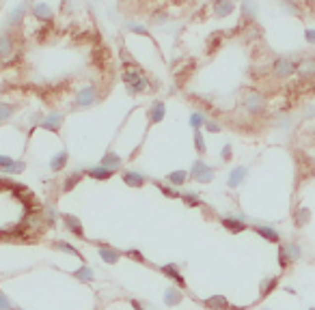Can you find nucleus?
Returning <instances> with one entry per match:
<instances>
[{
	"instance_id": "nucleus-46",
	"label": "nucleus",
	"mask_w": 315,
	"mask_h": 310,
	"mask_svg": "<svg viewBox=\"0 0 315 310\" xmlns=\"http://www.w3.org/2000/svg\"><path fill=\"white\" fill-rule=\"evenodd\" d=\"M205 132H210V134H218V132H221V125L207 118V123H205Z\"/></svg>"
},
{
	"instance_id": "nucleus-29",
	"label": "nucleus",
	"mask_w": 315,
	"mask_h": 310,
	"mask_svg": "<svg viewBox=\"0 0 315 310\" xmlns=\"http://www.w3.org/2000/svg\"><path fill=\"white\" fill-rule=\"evenodd\" d=\"M71 276H74L76 280H80V282H93V280H95V273H93V270L89 265L78 267L76 271H71Z\"/></svg>"
},
{
	"instance_id": "nucleus-45",
	"label": "nucleus",
	"mask_w": 315,
	"mask_h": 310,
	"mask_svg": "<svg viewBox=\"0 0 315 310\" xmlns=\"http://www.w3.org/2000/svg\"><path fill=\"white\" fill-rule=\"evenodd\" d=\"M221 157H223V162H229V159L233 157V149H231V145H225V147H223Z\"/></svg>"
},
{
	"instance_id": "nucleus-26",
	"label": "nucleus",
	"mask_w": 315,
	"mask_h": 310,
	"mask_svg": "<svg viewBox=\"0 0 315 310\" xmlns=\"http://www.w3.org/2000/svg\"><path fill=\"white\" fill-rule=\"evenodd\" d=\"M276 287H278V278H276V276H270V278L261 280V284H259V297H261V300H264V297H268Z\"/></svg>"
},
{
	"instance_id": "nucleus-48",
	"label": "nucleus",
	"mask_w": 315,
	"mask_h": 310,
	"mask_svg": "<svg viewBox=\"0 0 315 310\" xmlns=\"http://www.w3.org/2000/svg\"><path fill=\"white\" fill-rule=\"evenodd\" d=\"M305 39H307V43L315 45V31H313V28H309V31L305 33Z\"/></svg>"
},
{
	"instance_id": "nucleus-38",
	"label": "nucleus",
	"mask_w": 315,
	"mask_h": 310,
	"mask_svg": "<svg viewBox=\"0 0 315 310\" xmlns=\"http://www.w3.org/2000/svg\"><path fill=\"white\" fill-rule=\"evenodd\" d=\"M156 188H158L164 196H169V198H181V192L173 190V186H164V183H158V181H156Z\"/></svg>"
},
{
	"instance_id": "nucleus-16",
	"label": "nucleus",
	"mask_w": 315,
	"mask_h": 310,
	"mask_svg": "<svg viewBox=\"0 0 315 310\" xmlns=\"http://www.w3.org/2000/svg\"><path fill=\"white\" fill-rule=\"evenodd\" d=\"M160 271H162V273H164V276L169 278V280H173V282H175L180 289H183V287H186V280H183V276L180 273V270H177V265H173V263L162 265V267H160Z\"/></svg>"
},
{
	"instance_id": "nucleus-12",
	"label": "nucleus",
	"mask_w": 315,
	"mask_h": 310,
	"mask_svg": "<svg viewBox=\"0 0 315 310\" xmlns=\"http://www.w3.org/2000/svg\"><path fill=\"white\" fill-rule=\"evenodd\" d=\"M97 252H99V256H102V261H104V263H108V265L117 263V261L123 256V252H121V250L112 248V246H108V243H97Z\"/></svg>"
},
{
	"instance_id": "nucleus-18",
	"label": "nucleus",
	"mask_w": 315,
	"mask_h": 310,
	"mask_svg": "<svg viewBox=\"0 0 315 310\" xmlns=\"http://www.w3.org/2000/svg\"><path fill=\"white\" fill-rule=\"evenodd\" d=\"M99 164L106 166V168H110V170H115V172H119V170H121V166H123V159H121V155H119V153L108 151L106 155H102Z\"/></svg>"
},
{
	"instance_id": "nucleus-37",
	"label": "nucleus",
	"mask_w": 315,
	"mask_h": 310,
	"mask_svg": "<svg viewBox=\"0 0 315 310\" xmlns=\"http://www.w3.org/2000/svg\"><path fill=\"white\" fill-rule=\"evenodd\" d=\"M309 218H311V213H309V209H305V207H300V209L294 213V222H296V226H305V224L309 222Z\"/></svg>"
},
{
	"instance_id": "nucleus-25",
	"label": "nucleus",
	"mask_w": 315,
	"mask_h": 310,
	"mask_svg": "<svg viewBox=\"0 0 315 310\" xmlns=\"http://www.w3.org/2000/svg\"><path fill=\"white\" fill-rule=\"evenodd\" d=\"M298 74L302 80H313L315 78V58H307L298 65Z\"/></svg>"
},
{
	"instance_id": "nucleus-3",
	"label": "nucleus",
	"mask_w": 315,
	"mask_h": 310,
	"mask_svg": "<svg viewBox=\"0 0 315 310\" xmlns=\"http://www.w3.org/2000/svg\"><path fill=\"white\" fill-rule=\"evenodd\" d=\"M17 52H20V45H17L15 33L9 31L0 35V61H13Z\"/></svg>"
},
{
	"instance_id": "nucleus-27",
	"label": "nucleus",
	"mask_w": 315,
	"mask_h": 310,
	"mask_svg": "<svg viewBox=\"0 0 315 310\" xmlns=\"http://www.w3.org/2000/svg\"><path fill=\"white\" fill-rule=\"evenodd\" d=\"M181 300H183V293L180 289L171 287V289L164 291V304H166V306H180Z\"/></svg>"
},
{
	"instance_id": "nucleus-32",
	"label": "nucleus",
	"mask_w": 315,
	"mask_h": 310,
	"mask_svg": "<svg viewBox=\"0 0 315 310\" xmlns=\"http://www.w3.org/2000/svg\"><path fill=\"white\" fill-rule=\"evenodd\" d=\"M223 45V33H212V37L205 43V52L207 54H216V50Z\"/></svg>"
},
{
	"instance_id": "nucleus-41",
	"label": "nucleus",
	"mask_w": 315,
	"mask_h": 310,
	"mask_svg": "<svg viewBox=\"0 0 315 310\" xmlns=\"http://www.w3.org/2000/svg\"><path fill=\"white\" fill-rule=\"evenodd\" d=\"M289 263H292V261H289V256H287V252H285V248L278 246V265H281L283 270H287Z\"/></svg>"
},
{
	"instance_id": "nucleus-14",
	"label": "nucleus",
	"mask_w": 315,
	"mask_h": 310,
	"mask_svg": "<svg viewBox=\"0 0 315 310\" xmlns=\"http://www.w3.org/2000/svg\"><path fill=\"white\" fill-rule=\"evenodd\" d=\"M203 306L210 308V310H235L225 295H212V297H207V300H203Z\"/></svg>"
},
{
	"instance_id": "nucleus-50",
	"label": "nucleus",
	"mask_w": 315,
	"mask_h": 310,
	"mask_svg": "<svg viewBox=\"0 0 315 310\" xmlns=\"http://www.w3.org/2000/svg\"><path fill=\"white\" fill-rule=\"evenodd\" d=\"M309 310H315V308H309Z\"/></svg>"
},
{
	"instance_id": "nucleus-39",
	"label": "nucleus",
	"mask_w": 315,
	"mask_h": 310,
	"mask_svg": "<svg viewBox=\"0 0 315 310\" xmlns=\"http://www.w3.org/2000/svg\"><path fill=\"white\" fill-rule=\"evenodd\" d=\"M181 200H183V205H188V207H201V196L194 192L181 194Z\"/></svg>"
},
{
	"instance_id": "nucleus-51",
	"label": "nucleus",
	"mask_w": 315,
	"mask_h": 310,
	"mask_svg": "<svg viewBox=\"0 0 315 310\" xmlns=\"http://www.w3.org/2000/svg\"><path fill=\"white\" fill-rule=\"evenodd\" d=\"M15 310H22V308H15Z\"/></svg>"
},
{
	"instance_id": "nucleus-31",
	"label": "nucleus",
	"mask_w": 315,
	"mask_h": 310,
	"mask_svg": "<svg viewBox=\"0 0 315 310\" xmlns=\"http://www.w3.org/2000/svg\"><path fill=\"white\" fill-rule=\"evenodd\" d=\"M52 248H54V250H61V252H67V254H74L76 259H82L80 250H78V248H74V246H71V243H67V241L56 239V241H52Z\"/></svg>"
},
{
	"instance_id": "nucleus-42",
	"label": "nucleus",
	"mask_w": 315,
	"mask_h": 310,
	"mask_svg": "<svg viewBox=\"0 0 315 310\" xmlns=\"http://www.w3.org/2000/svg\"><path fill=\"white\" fill-rule=\"evenodd\" d=\"M13 164H15L13 157H9V155H0V172H7Z\"/></svg>"
},
{
	"instance_id": "nucleus-34",
	"label": "nucleus",
	"mask_w": 315,
	"mask_h": 310,
	"mask_svg": "<svg viewBox=\"0 0 315 310\" xmlns=\"http://www.w3.org/2000/svg\"><path fill=\"white\" fill-rule=\"evenodd\" d=\"M192 138H194V149H197V153H199V155H205L207 145H205V136H203V132H201V129H194Z\"/></svg>"
},
{
	"instance_id": "nucleus-15",
	"label": "nucleus",
	"mask_w": 315,
	"mask_h": 310,
	"mask_svg": "<svg viewBox=\"0 0 315 310\" xmlns=\"http://www.w3.org/2000/svg\"><path fill=\"white\" fill-rule=\"evenodd\" d=\"M171 22V11L166 7H156L149 13V24L151 26H164V24Z\"/></svg>"
},
{
	"instance_id": "nucleus-4",
	"label": "nucleus",
	"mask_w": 315,
	"mask_h": 310,
	"mask_svg": "<svg viewBox=\"0 0 315 310\" xmlns=\"http://www.w3.org/2000/svg\"><path fill=\"white\" fill-rule=\"evenodd\" d=\"M242 106L251 112V115H261V112L266 110V97L261 95L259 91H255V88H248L246 95H244V99H242Z\"/></svg>"
},
{
	"instance_id": "nucleus-35",
	"label": "nucleus",
	"mask_w": 315,
	"mask_h": 310,
	"mask_svg": "<svg viewBox=\"0 0 315 310\" xmlns=\"http://www.w3.org/2000/svg\"><path fill=\"white\" fill-rule=\"evenodd\" d=\"M190 127L192 129H201V127H205V123H207V116L203 115V112H197L194 110L192 115H190Z\"/></svg>"
},
{
	"instance_id": "nucleus-52",
	"label": "nucleus",
	"mask_w": 315,
	"mask_h": 310,
	"mask_svg": "<svg viewBox=\"0 0 315 310\" xmlns=\"http://www.w3.org/2000/svg\"><path fill=\"white\" fill-rule=\"evenodd\" d=\"M266 310H270V308H266Z\"/></svg>"
},
{
	"instance_id": "nucleus-6",
	"label": "nucleus",
	"mask_w": 315,
	"mask_h": 310,
	"mask_svg": "<svg viewBox=\"0 0 315 310\" xmlns=\"http://www.w3.org/2000/svg\"><path fill=\"white\" fill-rule=\"evenodd\" d=\"M190 179H194L199 183H210L214 179V168L210 164H205L203 159H194L192 168H190Z\"/></svg>"
},
{
	"instance_id": "nucleus-24",
	"label": "nucleus",
	"mask_w": 315,
	"mask_h": 310,
	"mask_svg": "<svg viewBox=\"0 0 315 310\" xmlns=\"http://www.w3.org/2000/svg\"><path fill=\"white\" fill-rule=\"evenodd\" d=\"M246 175H248V170L244 168V166H235V168L229 172V179H227L229 188H237L246 179Z\"/></svg>"
},
{
	"instance_id": "nucleus-1",
	"label": "nucleus",
	"mask_w": 315,
	"mask_h": 310,
	"mask_svg": "<svg viewBox=\"0 0 315 310\" xmlns=\"http://www.w3.org/2000/svg\"><path fill=\"white\" fill-rule=\"evenodd\" d=\"M121 80H123V84L128 86L130 95H145L151 91V82L145 78V74H142V69L138 65H134V67H123Z\"/></svg>"
},
{
	"instance_id": "nucleus-21",
	"label": "nucleus",
	"mask_w": 315,
	"mask_h": 310,
	"mask_svg": "<svg viewBox=\"0 0 315 310\" xmlns=\"http://www.w3.org/2000/svg\"><path fill=\"white\" fill-rule=\"evenodd\" d=\"M188 177H190L188 170H173V172H169V175H166V183H169V186H173V188H181V186H186Z\"/></svg>"
},
{
	"instance_id": "nucleus-20",
	"label": "nucleus",
	"mask_w": 315,
	"mask_h": 310,
	"mask_svg": "<svg viewBox=\"0 0 315 310\" xmlns=\"http://www.w3.org/2000/svg\"><path fill=\"white\" fill-rule=\"evenodd\" d=\"M112 175H115V170L106 168V166H102V164H97V166H93V168L87 170V177L95 179V181H106V179H110Z\"/></svg>"
},
{
	"instance_id": "nucleus-36",
	"label": "nucleus",
	"mask_w": 315,
	"mask_h": 310,
	"mask_svg": "<svg viewBox=\"0 0 315 310\" xmlns=\"http://www.w3.org/2000/svg\"><path fill=\"white\" fill-rule=\"evenodd\" d=\"M126 28H128V31L132 33V35H140V37H151V35H149V28L142 26V24H138V22H128V24H126Z\"/></svg>"
},
{
	"instance_id": "nucleus-28",
	"label": "nucleus",
	"mask_w": 315,
	"mask_h": 310,
	"mask_svg": "<svg viewBox=\"0 0 315 310\" xmlns=\"http://www.w3.org/2000/svg\"><path fill=\"white\" fill-rule=\"evenodd\" d=\"M255 232L264 237L266 241H272V243H278V239H281V237H278V232H276L274 229H272V226H264V224H259V226H255Z\"/></svg>"
},
{
	"instance_id": "nucleus-5",
	"label": "nucleus",
	"mask_w": 315,
	"mask_h": 310,
	"mask_svg": "<svg viewBox=\"0 0 315 310\" xmlns=\"http://www.w3.org/2000/svg\"><path fill=\"white\" fill-rule=\"evenodd\" d=\"M31 15L37 20L39 24H52L54 22V9L50 7L44 0H37V2H31Z\"/></svg>"
},
{
	"instance_id": "nucleus-7",
	"label": "nucleus",
	"mask_w": 315,
	"mask_h": 310,
	"mask_svg": "<svg viewBox=\"0 0 315 310\" xmlns=\"http://www.w3.org/2000/svg\"><path fill=\"white\" fill-rule=\"evenodd\" d=\"M28 13H31V4H28V2H20V4H17V7L9 13V20H7L9 31H17V28L24 24V20L28 17Z\"/></svg>"
},
{
	"instance_id": "nucleus-10",
	"label": "nucleus",
	"mask_w": 315,
	"mask_h": 310,
	"mask_svg": "<svg viewBox=\"0 0 315 310\" xmlns=\"http://www.w3.org/2000/svg\"><path fill=\"white\" fill-rule=\"evenodd\" d=\"M63 220V224H65V229H67L74 237H78V239H85V226H82L80 222V218H76V216H71V213H63L61 216Z\"/></svg>"
},
{
	"instance_id": "nucleus-17",
	"label": "nucleus",
	"mask_w": 315,
	"mask_h": 310,
	"mask_svg": "<svg viewBox=\"0 0 315 310\" xmlns=\"http://www.w3.org/2000/svg\"><path fill=\"white\" fill-rule=\"evenodd\" d=\"M164 115H166V106L164 101H153V104L149 106V125H158L164 121Z\"/></svg>"
},
{
	"instance_id": "nucleus-19",
	"label": "nucleus",
	"mask_w": 315,
	"mask_h": 310,
	"mask_svg": "<svg viewBox=\"0 0 315 310\" xmlns=\"http://www.w3.org/2000/svg\"><path fill=\"white\" fill-rule=\"evenodd\" d=\"M221 224H223L229 232H242V231H246L244 216H237V218H223V220H221Z\"/></svg>"
},
{
	"instance_id": "nucleus-44",
	"label": "nucleus",
	"mask_w": 315,
	"mask_h": 310,
	"mask_svg": "<svg viewBox=\"0 0 315 310\" xmlns=\"http://www.w3.org/2000/svg\"><path fill=\"white\" fill-rule=\"evenodd\" d=\"M24 170H26V164H24L22 159H20V162H15V164L7 170V175H20V172H24Z\"/></svg>"
},
{
	"instance_id": "nucleus-22",
	"label": "nucleus",
	"mask_w": 315,
	"mask_h": 310,
	"mask_svg": "<svg viewBox=\"0 0 315 310\" xmlns=\"http://www.w3.org/2000/svg\"><path fill=\"white\" fill-rule=\"evenodd\" d=\"M85 175H87V170H74V172H69L67 177H65V181H63V192H71L78 183L85 179Z\"/></svg>"
},
{
	"instance_id": "nucleus-49",
	"label": "nucleus",
	"mask_w": 315,
	"mask_h": 310,
	"mask_svg": "<svg viewBox=\"0 0 315 310\" xmlns=\"http://www.w3.org/2000/svg\"><path fill=\"white\" fill-rule=\"evenodd\" d=\"M132 308H134V310H145V308H142V304L136 302V300H132Z\"/></svg>"
},
{
	"instance_id": "nucleus-13",
	"label": "nucleus",
	"mask_w": 315,
	"mask_h": 310,
	"mask_svg": "<svg viewBox=\"0 0 315 310\" xmlns=\"http://www.w3.org/2000/svg\"><path fill=\"white\" fill-rule=\"evenodd\" d=\"M121 179L130 188H142L147 183L145 175H142V172H136V170H121Z\"/></svg>"
},
{
	"instance_id": "nucleus-30",
	"label": "nucleus",
	"mask_w": 315,
	"mask_h": 310,
	"mask_svg": "<svg viewBox=\"0 0 315 310\" xmlns=\"http://www.w3.org/2000/svg\"><path fill=\"white\" fill-rule=\"evenodd\" d=\"M283 248H285V252H287V256H289V261H300L302 259V248L298 246L296 241H287V243H283Z\"/></svg>"
},
{
	"instance_id": "nucleus-40",
	"label": "nucleus",
	"mask_w": 315,
	"mask_h": 310,
	"mask_svg": "<svg viewBox=\"0 0 315 310\" xmlns=\"http://www.w3.org/2000/svg\"><path fill=\"white\" fill-rule=\"evenodd\" d=\"M123 256H130L132 261H138V263H147V259L142 256V252H138V250H134V248H130L123 252Z\"/></svg>"
},
{
	"instance_id": "nucleus-8",
	"label": "nucleus",
	"mask_w": 315,
	"mask_h": 310,
	"mask_svg": "<svg viewBox=\"0 0 315 310\" xmlns=\"http://www.w3.org/2000/svg\"><path fill=\"white\" fill-rule=\"evenodd\" d=\"M296 71H298V65H296L292 58H276V61L272 63V74L276 78H289V76H294Z\"/></svg>"
},
{
	"instance_id": "nucleus-47",
	"label": "nucleus",
	"mask_w": 315,
	"mask_h": 310,
	"mask_svg": "<svg viewBox=\"0 0 315 310\" xmlns=\"http://www.w3.org/2000/svg\"><path fill=\"white\" fill-rule=\"evenodd\" d=\"M0 310H11V302H9V297L0 291Z\"/></svg>"
},
{
	"instance_id": "nucleus-9",
	"label": "nucleus",
	"mask_w": 315,
	"mask_h": 310,
	"mask_svg": "<svg viewBox=\"0 0 315 310\" xmlns=\"http://www.w3.org/2000/svg\"><path fill=\"white\" fill-rule=\"evenodd\" d=\"M210 9H212V15L216 17V20H225V17H229L235 11V2L233 0H212Z\"/></svg>"
},
{
	"instance_id": "nucleus-2",
	"label": "nucleus",
	"mask_w": 315,
	"mask_h": 310,
	"mask_svg": "<svg viewBox=\"0 0 315 310\" xmlns=\"http://www.w3.org/2000/svg\"><path fill=\"white\" fill-rule=\"evenodd\" d=\"M99 99V88L97 84H87L82 86L74 97V108H91V106L97 104Z\"/></svg>"
},
{
	"instance_id": "nucleus-11",
	"label": "nucleus",
	"mask_w": 315,
	"mask_h": 310,
	"mask_svg": "<svg viewBox=\"0 0 315 310\" xmlns=\"http://www.w3.org/2000/svg\"><path fill=\"white\" fill-rule=\"evenodd\" d=\"M65 123V116L61 115V112H50V115L44 116V121H41V127L45 129V132H52V134H58L61 132Z\"/></svg>"
},
{
	"instance_id": "nucleus-33",
	"label": "nucleus",
	"mask_w": 315,
	"mask_h": 310,
	"mask_svg": "<svg viewBox=\"0 0 315 310\" xmlns=\"http://www.w3.org/2000/svg\"><path fill=\"white\" fill-rule=\"evenodd\" d=\"M15 110H17V106L9 104V101H0V123H7L15 115Z\"/></svg>"
},
{
	"instance_id": "nucleus-23",
	"label": "nucleus",
	"mask_w": 315,
	"mask_h": 310,
	"mask_svg": "<svg viewBox=\"0 0 315 310\" xmlns=\"http://www.w3.org/2000/svg\"><path fill=\"white\" fill-rule=\"evenodd\" d=\"M67 162H69V153H67V151L56 153L54 157L50 159V170H52V172H61V170L67 168Z\"/></svg>"
},
{
	"instance_id": "nucleus-43",
	"label": "nucleus",
	"mask_w": 315,
	"mask_h": 310,
	"mask_svg": "<svg viewBox=\"0 0 315 310\" xmlns=\"http://www.w3.org/2000/svg\"><path fill=\"white\" fill-rule=\"evenodd\" d=\"M54 222H56V209L50 205V207H47V209H45V224L54 226Z\"/></svg>"
}]
</instances>
